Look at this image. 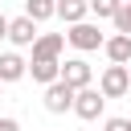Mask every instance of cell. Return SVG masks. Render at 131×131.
I'll return each instance as SVG.
<instances>
[{
    "label": "cell",
    "instance_id": "obj_9",
    "mask_svg": "<svg viewBox=\"0 0 131 131\" xmlns=\"http://www.w3.org/2000/svg\"><path fill=\"white\" fill-rule=\"evenodd\" d=\"M29 74V61L20 57V53H0V82L8 86V82H20Z\"/></svg>",
    "mask_w": 131,
    "mask_h": 131
},
{
    "label": "cell",
    "instance_id": "obj_5",
    "mask_svg": "<svg viewBox=\"0 0 131 131\" xmlns=\"http://www.w3.org/2000/svg\"><path fill=\"white\" fill-rule=\"evenodd\" d=\"M66 49V33H41L33 41V61H61Z\"/></svg>",
    "mask_w": 131,
    "mask_h": 131
},
{
    "label": "cell",
    "instance_id": "obj_17",
    "mask_svg": "<svg viewBox=\"0 0 131 131\" xmlns=\"http://www.w3.org/2000/svg\"><path fill=\"white\" fill-rule=\"evenodd\" d=\"M8 25H12V20H8V16H4V12H0V41H4V37H8Z\"/></svg>",
    "mask_w": 131,
    "mask_h": 131
},
{
    "label": "cell",
    "instance_id": "obj_1",
    "mask_svg": "<svg viewBox=\"0 0 131 131\" xmlns=\"http://www.w3.org/2000/svg\"><path fill=\"white\" fill-rule=\"evenodd\" d=\"M66 41H70L78 53H90V49H102V45H106V37L98 33V25H94V20H78V25H70Z\"/></svg>",
    "mask_w": 131,
    "mask_h": 131
},
{
    "label": "cell",
    "instance_id": "obj_18",
    "mask_svg": "<svg viewBox=\"0 0 131 131\" xmlns=\"http://www.w3.org/2000/svg\"><path fill=\"white\" fill-rule=\"evenodd\" d=\"M0 90H4V82H0Z\"/></svg>",
    "mask_w": 131,
    "mask_h": 131
},
{
    "label": "cell",
    "instance_id": "obj_2",
    "mask_svg": "<svg viewBox=\"0 0 131 131\" xmlns=\"http://www.w3.org/2000/svg\"><path fill=\"white\" fill-rule=\"evenodd\" d=\"M98 90L106 94V98H123L127 90H131V66H106L102 70V78H98Z\"/></svg>",
    "mask_w": 131,
    "mask_h": 131
},
{
    "label": "cell",
    "instance_id": "obj_8",
    "mask_svg": "<svg viewBox=\"0 0 131 131\" xmlns=\"http://www.w3.org/2000/svg\"><path fill=\"white\" fill-rule=\"evenodd\" d=\"M102 53H106L115 66H131V37H127V33H115V37H106Z\"/></svg>",
    "mask_w": 131,
    "mask_h": 131
},
{
    "label": "cell",
    "instance_id": "obj_6",
    "mask_svg": "<svg viewBox=\"0 0 131 131\" xmlns=\"http://www.w3.org/2000/svg\"><path fill=\"white\" fill-rule=\"evenodd\" d=\"M90 78H94V70L86 66V57H66V61H61V82H66V86L82 90V86H90Z\"/></svg>",
    "mask_w": 131,
    "mask_h": 131
},
{
    "label": "cell",
    "instance_id": "obj_7",
    "mask_svg": "<svg viewBox=\"0 0 131 131\" xmlns=\"http://www.w3.org/2000/svg\"><path fill=\"white\" fill-rule=\"evenodd\" d=\"M41 33H37V20L33 16H12V25H8V41L12 45H33Z\"/></svg>",
    "mask_w": 131,
    "mask_h": 131
},
{
    "label": "cell",
    "instance_id": "obj_16",
    "mask_svg": "<svg viewBox=\"0 0 131 131\" xmlns=\"http://www.w3.org/2000/svg\"><path fill=\"white\" fill-rule=\"evenodd\" d=\"M0 131H20V123H16V119H8V115H4V119H0Z\"/></svg>",
    "mask_w": 131,
    "mask_h": 131
},
{
    "label": "cell",
    "instance_id": "obj_13",
    "mask_svg": "<svg viewBox=\"0 0 131 131\" xmlns=\"http://www.w3.org/2000/svg\"><path fill=\"white\" fill-rule=\"evenodd\" d=\"M123 8V0H90V12L98 20H115V12Z\"/></svg>",
    "mask_w": 131,
    "mask_h": 131
},
{
    "label": "cell",
    "instance_id": "obj_15",
    "mask_svg": "<svg viewBox=\"0 0 131 131\" xmlns=\"http://www.w3.org/2000/svg\"><path fill=\"white\" fill-rule=\"evenodd\" d=\"M102 127H106V131H131V119H106Z\"/></svg>",
    "mask_w": 131,
    "mask_h": 131
},
{
    "label": "cell",
    "instance_id": "obj_11",
    "mask_svg": "<svg viewBox=\"0 0 131 131\" xmlns=\"http://www.w3.org/2000/svg\"><path fill=\"white\" fill-rule=\"evenodd\" d=\"M29 74H33V82L49 86V82L61 78V61H29Z\"/></svg>",
    "mask_w": 131,
    "mask_h": 131
},
{
    "label": "cell",
    "instance_id": "obj_12",
    "mask_svg": "<svg viewBox=\"0 0 131 131\" xmlns=\"http://www.w3.org/2000/svg\"><path fill=\"white\" fill-rule=\"evenodd\" d=\"M25 16H33V20L41 25V20L57 16V0H25Z\"/></svg>",
    "mask_w": 131,
    "mask_h": 131
},
{
    "label": "cell",
    "instance_id": "obj_10",
    "mask_svg": "<svg viewBox=\"0 0 131 131\" xmlns=\"http://www.w3.org/2000/svg\"><path fill=\"white\" fill-rule=\"evenodd\" d=\"M57 16L66 25H78V20L90 16V0H57Z\"/></svg>",
    "mask_w": 131,
    "mask_h": 131
},
{
    "label": "cell",
    "instance_id": "obj_14",
    "mask_svg": "<svg viewBox=\"0 0 131 131\" xmlns=\"http://www.w3.org/2000/svg\"><path fill=\"white\" fill-rule=\"evenodd\" d=\"M115 33H127L131 37V0H123V8L115 12Z\"/></svg>",
    "mask_w": 131,
    "mask_h": 131
},
{
    "label": "cell",
    "instance_id": "obj_3",
    "mask_svg": "<svg viewBox=\"0 0 131 131\" xmlns=\"http://www.w3.org/2000/svg\"><path fill=\"white\" fill-rule=\"evenodd\" d=\"M74 94H78V90L66 86L61 78L49 82V86H45V111H49V115H66V111H74Z\"/></svg>",
    "mask_w": 131,
    "mask_h": 131
},
{
    "label": "cell",
    "instance_id": "obj_4",
    "mask_svg": "<svg viewBox=\"0 0 131 131\" xmlns=\"http://www.w3.org/2000/svg\"><path fill=\"white\" fill-rule=\"evenodd\" d=\"M102 102H106V94H102L98 86H82V90L74 94V115H78V119H98V115H102Z\"/></svg>",
    "mask_w": 131,
    "mask_h": 131
}]
</instances>
